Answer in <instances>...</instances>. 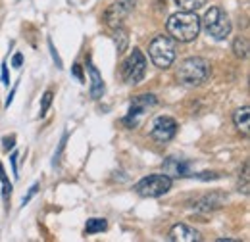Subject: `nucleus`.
Returning <instances> with one entry per match:
<instances>
[{
	"mask_svg": "<svg viewBox=\"0 0 250 242\" xmlns=\"http://www.w3.org/2000/svg\"><path fill=\"white\" fill-rule=\"evenodd\" d=\"M219 177H221V173H208V171L196 175V179H200V181H216Z\"/></svg>",
	"mask_w": 250,
	"mask_h": 242,
	"instance_id": "21",
	"label": "nucleus"
},
{
	"mask_svg": "<svg viewBox=\"0 0 250 242\" xmlns=\"http://www.w3.org/2000/svg\"><path fill=\"white\" fill-rule=\"evenodd\" d=\"M148 56H150L152 63L160 69L171 67V63L175 61V40L166 35L154 37L148 46Z\"/></svg>",
	"mask_w": 250,
	"mask_h": 242,
	"instance_id": "4",
	"label": "nucleus"
},
{
	"mask_svg": "<svg viewBox=\"0 0 250 242\" xmlns=\"http://www.w3.org/2000/svg\"><path fill=\"white\" fill-rule=\"evenodd\" d=\"M48 48H50V52H52V60L56 61V67L62 69L63 63H62V60H60V56H58V52H56V48H54V42H52V40H48Z\"/></svg>",
	"mask_w": 250,
	"mask_h": 242,
	"instance_id": "20",
	"label": "nucleus"
},
{
	"mask_svg": "<svg viewBox=\"0 0 250 242\" xmlns=\"http://www.w3.org/2000/svg\"><path fill=\"white\" fill-rule=\"evenodd\" d=\"M21 63H23V54L18 52V54L12 58V65H14V67H21Z\"/></svg>",
	"mask_w": 250,
	"mask_h": 242,
	"instance_id": "25",
	"label": "nucleus"
},
{
	"mask_svg": "<svg viewBox=\"0 0 250 242\" xmlns=\"http://www.w3.org/2000/svg\"><path fill=\"white\" fill-rule=\"evenodd\" d=\"M114 40H116L118 52H125V48H127V44H129V37H127L125 29L118 27V29H116V37H114Z\"/></svg>",
	"mask_w": 250,
	"mask_h": 242,
	"instance_id": "17",
	"label": "nucleus"
},
{
	"mask_svg": "<svg viewBox=\"0 0 250 242\" xmlns=\"http://www.w3.org/2000/svg\"><path fill=\"white\" fill-rule=\"evenodd\" d=\"M158 104V98L154 94H139V96H135L133 98V102H131V108H129V112H127V116H125L122 123L127 125V127H137L139 125V118L143 116V114H146L150 108H154Z\"/></svg>",
	"mask_w": 250,
	"mask_h": 242,
	"instance_id": "7",
	"label": "nucleus"
},
{
	"mask_svg": "<svg viewBox=\"0 0 250 242\" xmlns=\"http://www.w3.org/2000/svg\"><path fill=\"white\" fill-rule=\"evenodd\" d=\"M37 190H39V182H35L31 188H29V192H27V196H23V200H21V206H25V204H29L31 202V198L37 194Z\"/></svg>",
	"mask_w": 250,
	"mask_h": 242,
	"instance_id": "22",
	"label": "nucleus"
},
{
	"mask_svg": "<svg viewBox=\"0 0 250 242\" xmlns=\"http://www.w3.org/2000/svg\"><path fill=\"white\" fill-rule=\"evenodd\" d=\"M52 98H54V92L52 91H46L42 94V102H41V116H46L50 104H52Z\"/></svg>",
	"mask_w": 250,
	"mask_h": 242,
	"instance_id": "19",
	"label": "nucleus"
},
{
	"mask_svg": "<svg viewBox=\"0 0 250 242\" xmlns=\"http://www.w3.org/2000/svg\"><path fill=\"white\" fill-rule=\"evenodd\" d=\"M87 69H89V75H91V98L98 100V98H102V94H104V81H102V75L98 73V69H96V65L91 61V58L87 60Z\"/></svg>",
	"mask_w": 250,
	"mask_h": 242,
	"instance_id": "12",
	"label": "nucleus"
},
{
	"mask_svg": "<svg viewBox=\"0 0 250 242\" xmlns=\"http://www.w3.org/2000/svg\"><path fill=\"white\" fill-rule=\"evenodd\" d=\"M65 141H67V133L62 137V142H60V148H58V152H56V156H54V165H58L60 163V158H62V152L63 148H65Z\"/></svg>",
	"mask_w": 250,
	"mask_h": 242,
	"instance_id": "23",
	"label": "nucleus"
},
{
	"mask_svg": "<svg viewBox=\"0 0 250 242\" xmlns=\"http://www.w3.org/2000/svg\"><path fill=\"white\" fill-rule=\"evenodd\" d=\"M200 27H204L206 33L210 37H214L216 40H223L231 33V20H229L227 12L221 10L219 6H210L206 10L204 18L200 20Z\"/></svg>",
	"mask_w": 250,
	"mask_h": 242,
	"instance_id": "3",
	"label": "nucleus"
},
{
	"mask_svg": "<svg viewBox=\"0 0 250 242\" xmlns=\"http://www.w3.org/2000/svg\"><path fill=\"white\" fill-rule=\"evenodd\" d=\"M10 161H12V167H14V175L18 177V152H14V154H12Z\"/></svg>",
	"mask_w": 250,
	"mask_h": 242,
	"instance_id": "27",
	"label": "nucleus"
},
{
	"mask_svg": "<svg viewBox=\"0 0 250 242\" xmlns=\"http://www.w3.org/2000/svg\"><path fill=\"white\" fill-rule=\"evenodd\" d=\"M108 229V221L106 219H100V217H93L87 221L85 225V233L87 235H96V233H102Z\"/></svg>",
	"mask_w": 250,
	"mask_h": 242,
	"instance_id": "14",
	"label": "nucleus"
},
{
	"mask_svg": "<svg viewBox=\"0 0 250 242\" xmlns=\"http://www.w3.org/2000/svg\"><path fill=\"white\" fill-rule=\"evenodd\" d=\"M200 233L185 223H177L169 231V241L171 242H200Z\"/></svg>",
	"mask_w": 250,
	"mask_h": 242,
	"instance_id": "10",
	"label": "nucleus"
},
{
	"mask_svg": "<svg viewBox=\"0 0 250 242\" xmlns=\"http://www.w3.org/2000/svg\"><path fill=\"white\" fill-rule=\"evenodd\" d=\"M0 182H2V196L4 198H8L10 194H12V182L8 181V177H6V171H4V165L0 163Z\"/></svg>",
	"mask_w": 250,
	"mask_h": 242,
	"instance_id": "18",
	"label": "nucleus"
},
{
	"mask_svg": "<svg viewBox=\"0 0 250 242\" xmlns=\"http://www.w3.org/2000/svg\"><path fill=\"white\" fill-rule=\"evenodd\" d=\"M233 123H235V127L239 129V133H243L245 137H249V129H250V108L249 106H245V108H241V110L235 112Z\"/></svg>",
	"mask_w": 250,
	"mask_h": 242,
	"instance_id": "13",
	"label": "nucleus"
},
{
	"mask_svg": "<svg viewBox=\"0 0 250 242\" xmlns=\"http://www.w3.org/2000/svg\"><path fill=\"white\" fill-rule=\"evenodd\" d=\"M164 171H166L167 177H187L188 171H190V163L175 160V158H169L164 163Z\"/></svg>",
	"mask_w": 250,
	"mask_h": 242,
	"instance_id": "11",
	"label": "nucleus"
},
{
	"mask_svg": "<svg viewBox=\"0 0 250 242\" xmlns=\"http://www.w3.org/2000/svg\"><path fill=\"white\" fill-rule=\"evenodd\" d=\"M137 0H118L114 4L108 6V10L104 12V21L108 27L112 29H118L124 25V21L127 20V16L133 12Z\"/></svg>",
	"mask_w": 250,
	"mask_h": 242,
	"instance_id": "8",
	"label": "nucleus"
},
{
	"mask_svg": "<svg viewBox=\"0 0 250 242\" xmlns=\"http://www.w3.org/2000/svg\"><path fill=\"white\" fill-rule=\"evenodd\" d=\"M2 83H4V85H10V79H8V65H6V61H2Z\"/></svg>",
	"mask_w": 250,
	"mask_h": 242,
	"instance_id": "26",
	"label": "nucleus"
},
{
	"mask_svg": "<svg viewBox=\"0 0 250 242\" xmlns=\"http://www.w3.org/2000/svg\"><path fill=\"white\" fill-rule=\"evenodd\" d=\"M73 75H75L79 81H83V71H81V65H79V63L73 65Z\"/></svg>",
	"mask_w": 250,
	"mask_h": 242,
	"instance_id": "28",
	"label": "nucleus"
},
{
	"mask_svg": "<svg viewBox=\"0 0 250 242\" xmlns=\"http://www.w3.org/2000/svg\"><path fill=\"white\" fill-rule=\"evenodd\" d=\"M146 73V58L139 48H133V52L122 63V79L127 85L139 83Z\"/></svg>",
	"mask_w": 250,
	"mask_h": 242,
	"instance_id": "6",
	"label": "nucleus"
},
{
	"mask_svg": "<svg viewBox=\"0 0 250 242\" xmlns=\"http://www.w3.org/2000/svg\"><path fill=\"white\" fill-rule=\"evenodd\" d=\"M171 184H173L171 177H167L166 173H154V175H148L137 182L135 192L145 198H158V196H164L166 192H169Z\"/></svg>",
	"mask_w": 250,
	"mask_h": 242,
	"instance_id": "5",
	"label": "nucleus"
},
{
	"mask_svg": "<svg viewBox=\"0 0 250 242\" xmlns=\"http://www.w3.org/2000/svg\"><path fill=\"white\" fill-rule=\"evenodd\" d=\"M16 91H18V85H14L12 92L8 94V98H6V108H10V104H12V100H14V94H16Z\"/></svg>",
	"mask_w": 250,
	"mask_h": 242,
	"instance_id": "29",
	"label": "nucleus"
},
{
	"mask_svg": "<svg viewBox=\"0 0 250 242\" xmlns=\"http://www.w3.org/2000/svg\"><path fill=\"white\" fill-rule=\"evenodd\" d=\"M249 39L247 37H237L233 40V52L237 58H247L249 56Z\"/></svg>",
	"mask_w": 250,
	"mask_h": 242,
	"instance_id": "15",
	"label": "nucleus"
},
{
	"mask_svg": "<svg viewBox=\"0 0 250 242\" xmlns=\"http://www.w3.org/2000/svg\"><path fill=\"white\" fill-rule=\"evenodd\" d=\"M2 142H4V150L10 152L14 146H16V137H14V135H12V137H4V141H2Z\"/></svg>",
	"mask_w": 250,
	"mask_h": 242,
	"instance_id": "24",
	"label": "nucleus"
},
{
	"mask_svg": "<svg viewBox=\"0 0 250 242\" xmlns=\"http://www.w3.org/2000/svg\"><path fill=\"white\" fill-rule=\"evenodd\" d=\"M212 75V65L206 58L190 56L179 63L177 67V81L185 87H198L206 83Z\"/></svg>",
	"mask_w": 250,
	"mask_h": 242,
	"instance_id": "2",
	"label": "nucleus"
},
{
	"mask_svg": "<svg viewBox=\"0 0 250 242\" xmlns=\"http://www.w3.org/2000/svg\"><path fill=\"white\" fill-rule=\"evenodd\" d=\"M206 2L208 0H175V4L179 6V10H183V12H196V10L204 8Z\"/></svg>",
	"mask_w": 250,
	"mask_h": 242,
	"instance_id": "16",
	"label": "nucleus"
},
{
	"mask_svg": "<svg viewBox=\"0 0 250 242\" xmlns=\"http://www.w3.org/2000/svg\"><path fill=\"white\" fill-rule=\"evenodd\" d=\"M175 133H177V123L173 118H169V116H160L154 120L152 123V129H150V137L158 141V142H167V141H171L173 137H175Z\"/></svg>",
	"mask_w": 250,
	"mask_h": 242,
	"instance_id": "9",
	"label": "nucleus"
},
{
	"mask_svg": "<svg viewBox=\"0 0 250 242\" xmlns=\"http://www.w3.org/2000/svg\"><path fill=\"white\" fill-rule=\"evenodd\" d=\"M166 29L169 33V37L173 40H179V42H192L198 33H200V18L194 14V12H177L173 16H169L167 23H166Z\"/></svg>",
	"mask_w": 250,
	"mask_h": 242,
	"instance_id": "1",
	"label": "nucleus"
}]
</instances>
